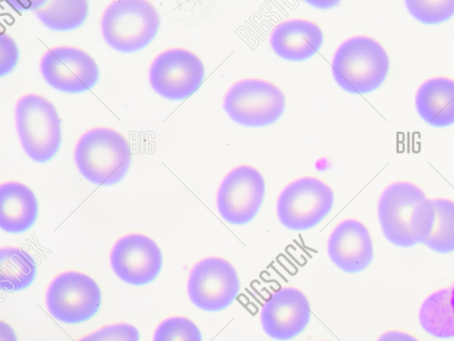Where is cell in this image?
<instances>
[{"label": "cell", "instance_id": "obj_1", "mask_svg": "<svg viewBox=\"0 0 454 341\" xmlns=\"http://www.w3.org/2000/svg\"><path fill=\"white\" fill-rule=\"evenodd\" d=\"M378 216L384 236L399 247L423 243L429 235L434 217L433 201L417 186L396 182L381 194Z\"/></svg>", "mask_w": 454, "mask_h": 341}, {"label": "cell", "instance_id": "obj_2", "mask_svg": "<svg viewBox=\"0 0 454 341\" xmlns=\"http://www.w3.org/2000/svg\"><path fill=\"white\" fill-rule=\"evenodd\" d=\"M74 161L81 174L99 186L114 185L126 175L130 147L126 139L108 128H94L77 141Z\"/></svg>", "mask_w": 454, "mask_h": 341}, {"label": "cell", "instance_id": "obj_3", "mask_svg": "<svg viewBox=\"0 0 454 341\" xmlns=\"http://www.w3.org/2000/svg\"><path fill=\"white\" fill-rule=\"evenodd\" d=\"M388 69L389 59L384 48L377 41L364 36L343 42L332 63L334 80L351 93L376 90L384 82Z\"/></svg>", "mask_w": 454, "mask_h": 341}, {"label": "cell", "instance_id": "obj_4", "mask_svg": "<svg viewBox=\"0 0 454 341\" xmlns=\"http://www.w3.org/2000/svg\"><path fill=\"white\" fill-rule=\"evenodd\" d=\"M160 17L145 0H118L110 4L101 19L104 39L113 49L134 52L145 48L156 36Z\"/></svg>", "mask_w": 454, "mask_h": 341}, {"label": "cell", "instance_id": "obj_5", "mask_svg": "<svg viewBox=\"0 0 454 341\" xmlns=\"http://www.w3.org/2000/svg\"><path fill=\"white\" fill-rule=\"evenodd\" d=\"M15 123L21 146L32 160L45 163L57 154L60 119L49 100L35 94L21 97L15 106Z\"/></svg>", "mask_w": 454, "mask_h": 341}, {"label": "cell", "instance_id": "obj_6", "mask_svg": "<svg viewBox=\"0 0 454 341\" xmlns=\"http://www.w3.org/2000/svg\"><path fill=\"white\" fill-rule=\"evenodd\" d=\"M223 108L236 123L262 127L276 122L285 109V96L274 84L258 79L234 83L225 94Z\"/></svg>", "mask_w": 454, "mask_h": 341}, {"label": "cell", "instance_id": "obj_7", "mask_svg": "<svg viewBox=\"0 0 454 341\" xmlns=\"http://www.w3.org/2000/svg\"><path fill=\"white\" fill-rule=\"evenodd\" d=\"M333 204V190L323 181L305 177L287 185L277 202L281 224L292 230L316 226L330 212Z\"/></svg>", "mask_w": 454, "mask_h": 341}, {"label": "cell", "instance_id": "obj_8", "mask_svg": "<svg viewBox=\"0 0 454 341\" xmlns=\"http://www.w3.org/2000/svg\"><path fill=\"white\" fill-rule=\"evenodd\" d=\"M100 289L92 278L78 272H66L53 279L46 292L50 313L66 323L90 319L98 310Z\"/></svg>", "mask_w": 454, "mask_h": 341}, {"label": "cell", "instance_id": "obj_9", "mask_svg": "<svg viewBox=\"0 0 454 341\" xmlns=\"http://www.w3.org/2000/svg\"><path fill=\"white\" fill-rule=\"evenodd\" d=\"M239 290V280L234 266L227 260L208 257L191 270L187 291L192 304L207 312H217L229 306Z\"/></svg>", "mask_w": 454, "mask_h": 341}, {"label": "cell", "instance_id": "obj_10", "mask_svg": "<svg viewBox=\"0 0 454 341\" xmlns=\"http://www.w3.org/2000/svg\"><path fill=\"white\" fill-rule=\"evenodd\" d=\"M265 192V183L254 168L241 165L223 179L216 196L221 217L229 223L243 225L257 214Z\"/></svg>", "mask_w": 454, "mask_h": 341}, {"label": "cell", "instance_id": "obj_11", "mask_svg": "<svg viewBox=\"0 0 454 341\" xmlns=\"http://www.w3.org/2000/svg\"><path fill=\"white\" fill-rule=\"evenodd\" d=\"M203 77L204 67L200 59L184 49L161 52L153 60L149 71L153 91L171 100L190 96L200 85Z\"/></svg>", "mask_w": 454, "mask_h": 341}, {"label": "cell", "instance_id": "obj_12", "mask_svg": "<svg viewBox=\"0 0 454 341\" xmlns=\"http://www.w3.org/2000/svg\"><path fill=\"white\" fill-rule=\"evenodd\" d=\"M43 77L54 89L67 93L83 92L98 79V68L85 52L73 47L49 50L40 64Z\"/></svg>", "mask_w": 454, "mask_h": 341}, {"label": "cell", "instance_id": "obj_13", "mask_svg": "<svg viewBox=\"0 0 454 341\" xmlns=\"http://www.w3.org/2000/svg\"><path fill=\"white\" fill-rule=\"evenodd\" d=\"M110 262L121 280L132 285H144L159 274L162 256L152 239L143 234H131L115 242Z\"/></svg>", "mask_w": 454, "mask_h": 341}, {"label": "cell", "instance_id": "obj_14", "mask_svg": "<svg viewBox=\"0 0 454 341\" xmlns=\"http://www.w3.org/2000/svg\"><path fill=\"white\" fill-rule=\"evenodd\" d=\"M310 318V305L298 289L286 287L276 290L261 310V323L265 333L280 341L289 340L306 328Z\"/></svg>", "mask_w": 454, "mask_h": 341}, {"label": "cell", "instance_id": "obj_15", "mask_svg": "<svg viewBox=\"0 0 454 341\" xmlns=\"http://www.w3.org/2000/svg\"><path fill=\"white\" fill-rule=\"evenodd\" d=\"M330 259L347 273H357L369 266L373 258L372 241L361 222L346 219L337 225L328 239Z\"/></svg>", "mask_w": 454, "mask_h": 341}, {"label": "cell", "instance_id": "obj_16", "mask_svg": "<svg viewBox=\"0 0 454 341\" xmlns=\"http://www.w3.org/2000/svg\"><path fill=\"white\" fill-rule=\"evenodd\" d=\"M322 44L323 34L319 27L303 20H290L279 24L270 36L273 51L289 60L309 59Z\"/></svg>", "mask_w": 454, "mask_h": 341}, {"label": "cell", "instance_id": "obj_17", "mask_svg": "<svg viewBox=\"0 0 454 341\" xmlns=\"http://www.w3.org/2000/svg\"><path fill=\"white\" fill-rule=\"evenodd\" d=\"M419 116L428 124L442 128L454 123V81L434 77L426 81L415 98Z\"/></svg>", "mask_w": 454, "mask_h": 341}, {"label": "cell", "instance_id": "obj_18", "mask_svg": "<svg viewBox=\"0 0 454 341\" xmlns=\"http://www.w3.org/2000/svg\"><path fill=\"white\" fill-rule=\"evenodd\" d=\"M37 215V202L32 190L18 182L0 186V227L12 234L30 228Z\"/></svg>", "mask_w": 454, "mask_h": 341}, {"label": "cell", "instance_id": "obj_19", "mask_svg": "<svg viewBox=\"0 0 454 341\" xmlns=\"http://www.w3.org/2000/svg\"><path fill=\"white\" fill-rule=\"evenodd\" d=\"M422 328L436 337H454V285L429 296L419 310Z\"/></svg>", "mask_w": 454, "mask_h": 341}, {"label": "cell", "instance_id": "obj_20", "mask_svg": "<svg viewBox=\"0 0 454 341\" xmlns=\"http://www.w3.org/2000/svg\"><path fill=\"white\" fill-rule=\"evenodd\" d=\"M35 276V265L30 254L19 248L1 249V289L10 292L24 289L32 283Z\"/></svg>", "mask_w": 454, "mask_h": 341}, {"label": "cell", "instance_id": "obj_21", "mask_svg": "<svg viewBox=\"0 0 454 341\" xmlns=\"http://www.w3.org/2000/svg\"><path fill=\"white\" fill-rule=\"evenodd\" d=\"M88 3L84 0H55L37 6L35 15L47 28L57 31L77 28L86 20Z\"/></svg>", "mask_w": 454, "mask_h": 341}, {"label": "cell", "instance_id": "obj_22", "mask_svg": "<svg viewBox=\"0 0 454 341\" xmlns=\"http://www.w3.org/2000/svg\"><path fill=\"white\" fill-rule=\"evenodd\" d=\"M432 201L434 222L423 244L439 253L454 251V202L448 199Z\"/></svg>", "mask_w": 454, "mask_h": 341}, {"label": "cell", "instance_id": "obj_23", "mask_svg": "<svg viewBox=\"0 0 454 341\" xmlns=\"http://www.w3.org/2000/svg\"><path fill=\"white\" fill-rule=\"evenodd\" d=\"M405 5L414 19L425 24L442 23L454 15V0H406Z\"/></svg>", "mask_w": 454, "mask_h": 341}, {"label": "cell", "instance_id": "obj_24", "mask_svg": "<svg viewBox=\"0 0 454 341\" xmlns=\"http://www.w3.org/2000/svg\"><path fill=\"white\" fill-rule=\"evenodd\" d=\"M153 341H202L199 328L184 317H171L156 329Z\"/></svg>", "mask_w": 454, "mask_h": 341}, {"label": "cell", "instance_id": "obj_25", "mask_svg": "<svg viewBox=\"0 0 454 341\" xmlns=\"http://www.w3.org/2000/svg\"><path fill=\"white\" fill-rule=\"evenodd\" d=\"M78 341H139V333L132 325L118 323L103 327Z\"/></svg>", "mask_w": 454, "mask_h": 341}, {"label": "cell", "instance_id": "obj_26", "mask_svg": "<svg viewBox=\"0 0 454 341\" xmlns=\"http://www.w3.org/2000/svg\"><path fill=\"white\" fill-rule=\"evenodd\" d=\"M0 74L4 75L15 67L19 52L13 40L6 35L0 36Z\"/></svg>", "mask_w": 454, "mask_h": 341}, {"label": "cell", "instance_id": "obj_27", "mask_svg": "<svg viewBox=\"0 0 454 341\" xmlns=\"http://www.w3.org/2000/svg\"><path fill=\"white\" fill-rule=\"evenodd\" d=\"M377 341H419L411 335L400 331H388L382 334Z\"/></svg>", "mask_w": 454, "mask_h": 341}, {"label": "cell", "instance_id": "obj_28", "mask_svg": "<svg viewBox=\"0 0 454 341\" xmlns=\"http://www.w3.org/2000/svg\"><path fill=\"white\" fill-rule=\"evenodd\" d=\"M0 341H17L12 329L4 321L0 322Z\"/></svg>", "mask_w": 454, "mask_h": 341}]
</instances>
